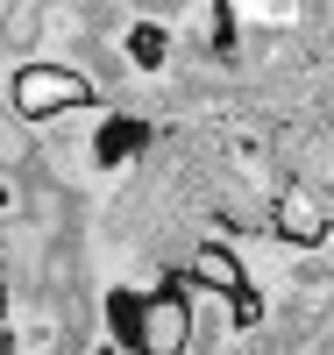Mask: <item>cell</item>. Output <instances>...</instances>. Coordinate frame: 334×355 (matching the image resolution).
<instances>
[{
	"label": "cell",
	"instance_id": "obj_6",
	"mask_svg": "<svg viewBox=\"0 0 334 355\" xmlns=\"http://www.w3.org/2000/svg\"><path fill=\"white\" fill-rule=\"evenodd\" d=\"M0 355H15V348H8V334H0Z\"/></svg>",
	"mask_w": 334,
	"mask_h": 355
},
{
	"label": "cell",
	"instance_id": "obj_1",
	"mask_svg": "<svg viewBox=\"0 0 334 355\" xmlns=\"http://www.w3.org/2000/svg\"><path fill=\"white\" fill-rule=\"evenodd\" d=\"M114 320L135 341V355H185L192 348V299L178 284H157L149 299H114Z\"/></svg>",
	"mask_w": 334,
	"mask_h": 355
},
{
	"label": "cell",
	"instance_id": "obj_5",
	"mask_svg": "<svg viewBox=\"0 0 334 355\" xmlns=\"http://www.w3.org/2000/svg\"><path fill=\"white\" fill-rule=\"evenodd\" d=\"M8 199H15V192H8V185H0V214H8Z\"/></svg>",
	"mask_w": 334,
	"mask_h": 355
},
{
	"label": "cell",
	"instance_id": "obj_3",
	"mask_svg": "<svg viewBox=\"0 0 334 355\" xmlns=\"http://www.w3.org/2000/svg\"><path fill=\"white\" fill-rule=\"evenodd\" d=\"M270 227H278L292 249H313V242H327V227H334V206H327V192H320V185L292 178V185L278 192V206H270Z\"/></svg>",
	"mask_w": 334,
	"mask_h": 355
},
{
	"label": "cell",
	"instance_id": "obj_7",
	"mask_svg": "<svg viewBox=\"0 0 334 355\" xmlns=\"http://www.w3.org/2000/svg\"><path fill=\"white\" fill-rule=\"evenodd\" d=\"M0 8H8V0H0Z\"/></svg>",
	"mask_w": 334,
	"mask_h": 355
},
{
	"label": "cell",
	"instance_id": "obj_4",
	"mask_svg": "<svg viewBox=\"0 0 334 355\" xmlns=\"http://www.w3.org/2000/svg\"><path fill=\"white\" fill-rule=\"evenodd\" d=\"M164 50H171V43H164V28H157V21H142L135 36H128V57H135L142 71H157V64H164Z\"/></svg>",
	"mask_w": 334,
	"mask_h": 355
},
{
	"label": "cell",
	"instance_id": "obj_2",
	"mask_svg": "<svg viewBox=\"0 0 334 355\" xmlns=\"http://www.w3.org/2000/svg\"><path fill=\"white\" fill-rule=\"evenodd\" d=\"M8 100L22 121H57V114H78V107H93V78L72 71V64H22L8 78Z\"/></svg>",
	"mask_w": 334,
	"mask_h": 355
}]
</instances>
